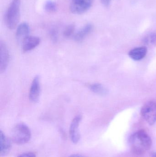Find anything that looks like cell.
I'll return each instance as SVG.
<instances>
[{
  "label": "cell",
  "instance_id": "cell-1",
  "mask_svg": "<svg viewBox=\"0 0 156 157\" xmlns=\"http://www.w3.org/2000/svg\"><path fill=\"white\" fill-rule=\"evenodd\" d=\"M129 141L132 151L137 155H143L152 146L151 138L144 130H140L132 135Z\"/></svg>",
  "mask_w": 156,
  "mask_h": 157
},
{
  "label": "cell",
  "instance_id": "cell-2",
  "mask_svg": "<svg viewBox=\"0 0 156 157\" xmlns=\"http://www.w3.org/2000/svg\"><path fill=\"white\" fill-rule=\"evenodd\" d=\"M20 0H12L5 15V23L10 29L15 28L20 17Z\"/></svg>",
  "mask_w": 156,
  "mask_h": 157
},
{
  "label": "cell",
  "instance_id": "cell-3",
  "mask_svg": "<svg viewBox=\"0 0 156 157\" xmlns=\"http://www.w3.org/2000/svg\"><path fill=\"white\" fill-rule=\"evenodd\" d=\"M31 137V131L24 124H18L13 129L12 140L17 144L22 145L28 143Z\"/></svg>",
  "mask_w": 156,
  "mask_h": 157
},
{
  "label": "cell",
  "instance_id": "cell-4",
  "mask_svg": "<svg viewBox=\"0 0 156 157\" xmlns=\"http://www.w3.org/2000/svg\"><path fill=\"white\" fill-rule=\"evenodd\" d=\"M141 114L150 125L156 122V102L150 101L146 102L141 108Z\"/></svg>",
  "mask_w": 156,
  "mask_h": 157
},
{
  "label": "cell",
  "instance_id": "cell-5",
  "mask_svg": "<svg viewBox=\"0 0 156 157\" xmlns=\"http://www.w3.org/2000/svg\"><path fill=\"white\" fill-rule=\"evenodd\" d=\"M94 0H72L70 10L72 13L81 14L88 11L93 4Z\"/></svg>",
  "mask_w": 156,
  "mask_h": 157
},
{
  "label": "cell",
  "instance_id": "cell-6",
  "mask_svg": "<svg viewBox=\"0 0 156 157\" xmlns=\"http://www.w3.org/2000/svg\"><path fill=\"white\" fill-rule=\"evenodd\" d=\"M82 120V116L78 115L76 116L72 120L70 127L69 134L71 140L74 144H77L80 139V134L79 130V126Z\"/></svg>",
  "mask_w": 156,
  "mask_h": 157
},
{
  "label": "cell",
  "instance_id": "cell-7",
  "mask_svg": "<svg viewBox=\"0 0 156 157\" xmlns=\"http://www.w3.org/2000/svg\"><path fill=\"white\" fill-rule=\"evenodd\" d=\"M40 93V77L36 75L33 79L29 92V98L31 101L36 103L39 100Z\"/></svg>",
  "mask_w": 156,
  "mask_h": 157
},
{
  "label": "cell",
  "instance_id": "cell-8",
  "mask_svg": "<svg viewBox=\"0 0 156 157\" xmlns=\"http://www.w3.org/2000/svg\"><path fill=\"white\" fill-rule=\"evenodd\" d=\"M10 55L7 47L4 42H0V72L6 71L9 62Z\"/></svg>",
  "mask_w": 156,
  "mask_h": 157
},
{
  "label": "cell",
  "instance_id": "cell-9",
  "mask_svg": "<svg viewBox=\"0 0 156 157\" xmlns=\"http://www.w3.org/2000/svg\"><path fill=\"white\" fill-rule=\"evenodd\" d=\"M40 42L39 37L28 36L22 43V50L24 52L30 51L36 48Z\"/></svg>",
  "mask_w": 156,
  "mask_h": 157
},
{
  "label": "cell",
  "instance_id": "cell-10",
  "mask_svg": "<svg viewBox=\"0 0 156 157\" xmlns=\"http://www.w3.org/2000/svg\"><path fill=\"white\" fill-rule=\"evenodd\" d=\"M29 33V27L25 22L21 23L17 27L16 29V39L17 41L23 43L24 40L28 36Z\"/></svg>",
  "mask_w": 156,
  "mask_h": 157
},
{
  "label": "cell",
  "instance_id": "cell-11",
  "mask_svg": "<svg viewBox=\"0 0 156 157\" xmlns=\"http://www.w3.org/2000/svg\"><path fill=\"white\" fill-rule=\"evenodd\" d=\"M147 52V48L146 47H138L131 50L129 52V56L134 60L139 61L145 57Z\"/></svg>",
  "mask_w": 156,
  "mask_h": 157
},
{
  "label": "cell",
  "instance_id": "cell-12",
  "mask_svg": "<svg viewBox=\"0 0 156 157\" xmlns=\"http://www.w3.org/2000/svg\"><path fill=\"white\" fill-rule=\"evenodd\" d=\"M12 147L11 141L5 136L2 131L0 132V150L1 155H5L8 154Z\"/></svg>",
  "mask_w": 156,
  "mask_h": 157
},
{
  "label": "cell",
  "instance_id": "cell-13",
  "mask_svg": "<svg viewBox=\"0 0 156 157\" xmlns=\"http://www.w3.org/2000/svg\"><path fill=\"white\" fill-rule=\"evenodd\" d=\"M93 29V25L92 24H87L75 34L74 39L77 41H82L92 31Z\"/></svg>",
  "mask_w": 156,
  "mask_h": 157
},
{
  "label": "cell",
  "instance_id": "cell-14",
  "mask_svg": "<svg viewBox=\"0 0 156 157\" xmlns=\"http://www.w3.org/2000/svg\"><path fill=\"white\" fill-rule=\"evenodd\" d=\"M90 90L100 96H106L108 93V90L106 87L100 83H94L89 86Z\"/></svg>",
  "mask_w": 156,
  "mask_h": 157
},
{
  "label": "cell",
  "instance_id": "cell-15",
  "mask_svg": "<svg viewBox=\"0 0 156 157\" xmlns=\"http://www.w3.org/2000/svg\"><path fill=\"white\" fill-rule=\"evenodd\" d=\"M143 42L147 46L149 47L156 46V33H153L148 34L143 39Z\"/></svg>",
  "mask_w": 156,
  "mask_h": 157
},
{
  "label": "cell",
  "instance_id": "cell-16",
  "mask_svg": "<svg viewBox=\"0 0 156 157\" xmlns=\"http://www.w3.org/2000/svg\"><path fill=\"white\" fill-rule=\"evenodd\" d=\"M45 10L48 13H54L57 10L56 3L52 0H48L44 6Z\"/></svg>",
  "mask_w": 156,
  "mask_h": 157
},
{
  "label": "cell",
  "instance_id": "cell-17",
  "mask_svg": "<svg viewBox=\"0 0 156 157\" xmlns=\"http://www.w3.org/2000/svg\"><path fill=\"white\" fill-rule=\"evenodd\" d=\"M75 30V25L74 24H71L68 25L65 28L63 32V35L66 38H69L71 36Z\"/></svg>",
  "mask_w": 156,
  "mask_h": 157
},
{
  "label": "cell",
  "instance_id": "cell-18",
  "mask_svg": "<svg viewBox=\"0 0 156 157\" xmlns=\"http://www.w3.org/2000/svg\"><path fill=\"white\" fill-rule=\"evenodd\" d=\"M50 36L52 40L56 41L57 40L58 33L57 31L55 29H53L50 31Z\"/></svg>",
  "mask_w": 156,
  "mask_h": 157
},
{
  "label": "cell",
  "instance_id": "cell-19",
  "mask_svg": "<svg viewBox=\"0 0 156 157\" xmlns=\"http://www.w3.org/2000/svg\"><path fill=\"white\" fill-rule=\"evenodd\" d=\"M18 157H36L34 153L32 152H28L24 154H22Z\"/></svg>",
  "mask_w": 156,
  "mask_h": 157
},
{
  "label": "cell",
  "instance_id": "cell-20",
  "mask_svg": "<svg viewBox=\"0 0 156 157\" xmlns=\"http://www.w3.org/2000/svg\"><path fill=\"white\" fill-rule=\"evenodd\" d=\"M112 0H100L102 4L105 6H109Z\"/></svg>",
  "mask_w": 156,
  "mask_h": 157
},
{
  "label": "cell",
  "instance_id": "cell-21",
  "mask_svg": "<svg viewBox=\"0 0 156 157\" xmlns=\"http://www.w3.org/2000/svg\"><path fill=\"white\" fill-rule=\"evenodd\" d=\"M69 157H85L79 155H73Z\"/></svg>",
  "mask_w": 156,
  "mask_h": 157
},
{
  "label": "cell",
  "instance_id": "cell-22",
  "mask_svg": "<svg viewBox=\"0 0 156 157\" xmlns=\"http://www.w3.org/2000/svg\"><path fill=\"white\" fill-rule=\"evenodd\" d=\"M151 157H156V152L152 153L151 155Z\"/></svg>",
  "mask_w": 156,
  "mask_h": 157
}]
</instances>
